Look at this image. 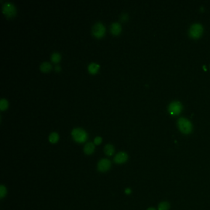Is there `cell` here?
Here are the masks:
<instances>
[{
    "instance_id": "6da1fadb",
    "label": "cell",
    "mask_w": 210,
    "mask_h": 210,
    "mask_svg": "<svg viewBox=\"0 0 210 210\" xmlns=\"http://www.w3.org/2000/svg\"><path fill=\"white\" fill-rule=\"evenodd\" d=\"M178 126L180 131L184 134H189L192 131V124L187 118H180L178 121Z\"/></svg>"
},
{
    "instance_id": "7a4b0ae2",
    "label": "cell",
    "mask_w": 210,
    "mask_h": 210,
    "mask_svg": "<svg viewBox=\"0 0 210 210\" xmlns=\"http://www.w3.org/2000/svg\"><path fill=\"white\" fill-rule=\"evenodd\" d=\"M72 135L74 141L78 143L85 142L88 138V134L86 132L81 128H75L72 131Z\"/></svg>"
},
{
    "instance_id": "3957f363",
    "label": "cell",
    "mask_w": 210,
    "mask_h": 210,
    "mask_svg": "<svg viewBox=\"0 0 210 210\" xmlns=\"http://www.w3.org/2000/svg\"><path fill=\"white\" fill-rule=\"evenodd\" d=\"M3 13L8 18H11L16 14V8L15 5L10 2H6L3 5Z\"/></svg>"
},
{
    "instance_id": "277c9868",
    "label": "cell",
    "mask_w": 210,
    "mask_h": 210,
    "mask_svg": "<svg viewBox=\"0 0 210 210\" xmlns=\"http://www.w3.org/2000/svg\"><path fill=\"white\" fill-rule=\"evenodd\" d=\"M203 28L200 24H193L189 30V35L194 39L199 38L203 34Z\"/></svg>"
},
{
    "instance_id": "5b68a950",
    "label": "cell",
    "mask_w": 210,
    "mask_h": 210,
    "mask_svg": "<svg viewBox=\"0 0 210 210\" xmlns=\"http://www.w3.org/2000/svg\"><path fill=\"white\" fill-rule=\"evenodd\" d=\"M105 32H106V27L101 22H97L92 26V33L93 35L97 38L102 37Z\"/></svg>"
},
{
    "instance_id": "8992f818",
    "label": "cell",
    "mask_w": 210,
    "mask_h": 210,
    "mask_svg": "<svg viewBox=\"0 0 210 210\" xmlns=\"http://www.w3.org/2000/svg\"><path fill=\"white\" fill-rule=\"evenodd\" d=\"M182 110V104L178 101H174L171 102L168 107V111L172 115H178Z\"/></svg>"
},
{
    "instance_id": "52a82bcc",
    "label": "cell",
    "mask_w": 210,
    "mask_h": 210,
    "mask_svg": "<svg viewBox=\"0 0 210 210\" xmlns=\"http://www.w3.org/2000/svg\"><path fill=\"white\" fill-rule=\"evenodd\" d=\"M111 167V162L108 159H102L98 164V170L99 171L104 172L110 170Z\"/></svg>"
},
{
    "instance_id": "ba28073f",
    "label": "cell",
    "mask_w": 210,
    "mask_h": 210,
    "mask_svg": "<svg viewBox=\"0 0 210 210\" xmlns=\"http://www.w3.org/2000/svg\"><path fill=\"white\" fill-rule=\"evenodd\" d=\"M128 159V155L126 153L124 152H120L118 154L116 155V156L114 158V161L115 163H117V164H122V163H125L127 161Z\"/></svg>"
},
{
    "instance_id": "9c48e42d",
    "label": "cell",
    "mask_w": 210,
    "mask_h": 210,
    "mask_svg": "<svg viewBox=\"0 0 210 210\" xmlns=\"http://www.w3.org/2000/svg\"><path fill=\"white\" fill-rule=\"evenodd\" d=\"M122 26L118 22H113L110 26V32L114 35H118L122 32Z\"/></svg>"
},
{
    "instance_id": "30bf717a",
    "label": "cell",
    "mask_w": 210,
    "mask_h": 210,
    "mask_svg": "<svg viewBox=\"0 0 210 210\" xmlns=\"http://www.w3.org/2000/svg\"><path fill=\"white\" fill-rule=\"evenodd\" d=\"M94 144L92 142H89L85 145L84 147V152L86 155H91L94 152Z\"/></svg>"
},
{
    "instance_id": "8fae6325",
    "label": "cell",
    "mask_w": 210,
    "mask_h": 210,
    "mask_svg": "<svg viewBox=\"0 0 210 210\" xmlns=\"http://www.w3.org/2000/svg\"><path fill=\"white\" fill-rule=\"evenodd\" d=\"M99 67H100V65L97 63H94V62L91 63L88 67V71L92 74H95L98 72Z\"/></svg>"
},
{
    "instance_id": "7c38bea8",
    "label": "cell",
    "mask_w": 210,
    "mask_h": 210,
    "mask_svg": "<svg viewBox=\"0 0 210 210\" xmlns=\"http://www.w3.org/2000/svg\"><path fill=\"white\" fill-rule=\"evenodd\" d=\"M40 69L43 72H48L52 69V65L48 62H43L41 64Z\"/></svg>"
},
{
    "instance_id": "4fadbf2b",
    "label": "cell",
    "mask_w": 210,
    "mask_h": 210,
    "mask_svg": "<svg viewBox=\"0 0 210 210\" xmlns=\"http://www.w3.org/2000/svg\"><path fill=\"white\" fill-rule=\"evenodd\" d=\"M115 148L112 144H107L104 147V152L108 156H112L114 154Z\"/></svg>"
},
{
    "instance_id": "5bb4252c",
    "label": "cell",
    "mask_w": 210,
    "mask_h": 210,
    "mask_svg": "<svg viewBox=\"0 0 210 210\" xmlns=\"http://www.w3.org/2000/svg\"><path fill=\"white\" fill-rule=\"evenodd\" d=\"M59 139V136L56 132H52L49 136V141L52 144H55L58 142Z\"/></svg>"
},
{
    "instance_id": "9a60e30c",
    "label": "cell",
    "mask_w": 210,
    "mask_h": 210,
    "mask_svg": "<svg viewBox=\"0 0 210 210\" xmlns=\"http://www.w3.org/2000/svg\"><path fill=\"white\" fill-rule=\"evenodd\" d=\"M51 59L54 63H58L61 59V56L59 52H53L51 56Z\"/></svg>"
},
{
    "instance_id": "2e32d148",
    "label": "cell",
    "mask_w": 210,
    "mask_h": 210,
    "mask_svg": "<svg viewBox=\"0 0 210 210\" xmlns=\"http://www.w3.org/2000/svg\"><path fill=\"white\" fill-rule=\"evenodd\" d=\"M170 208V204L168 202H162L159 205L158 209V210H169Z\"/></svg>"
},
{
    "instance_id": "e0dca14e",
    "label": "cell",
    "mask_w": 210,
    "mask_h": 210,
    "mask_svg": "<svg viewBox=\"0 0 210 210\" xmlns=\"http://www.w3.org/2000/svg\"><path fill=\"white\" fill-rule=\"evenodd\" d=\"M9 106L8 101L6 99H2L0 100V110H5L8 109Z\"/></svg>"
},
{
    "instance_id": "ac0fdd59",
    "label": "cell",
    "mask_w": 210,
    "mask_h": 210,
    "mask_svg": "<svg viewBox=\"0 0 210 210\" xmlns=\"http://www.w3.org/2000/svg\"><path fill=\"white\" fill-rule=\"evenodd\" d=\"M7 194V190L6 187L3 185H2L0 186V198H4Z\"/></svg>"
},
{
    "instance_id": "d6986e66",
    "label": "cell",
    "mask_w": 210,
    "mask_h": 210,
    "mask_svg": "<svg viewBox=\"0 0 210 210\" xmlns=\"http://www.w3.org/2000/svg\"><path fill=\"white\" fill-rule=\"evenodd\" d=\"M128 18H129L128 14H126V13H123L120 16V20L122 22H126L128 20Z\"/></svg>"
},
{
    "instance_id": "ffe728a7",
    "label": "cell",
    "mask_w": 210,
    "mask_h": 210,
    "mask_svg": "<svg viewBox=\"0 0 210 210\" xmlns=\"http://www.w3.org/2000/svg\"><path fill=\"white\" fill-rule=\"evenodd\" d=\"M102 137H100V136H97V137L94 139V144H95L96 145H99V144H100L101 142H102Z\"/></svg>"
},
{
    "instance_id": "44dd1931",
    "label": "cell",
    "mask_w": 210,
    "mask_h": 210,
    "mask_svg": "<svg viewBox=\"0 0 210 210\" xmlns=\"http://www.w3.org/2000/svg\"><path fill=\"white\" fill-rule=\"evenodd\" d=\"M55 70H56V72H59V71H61V66L59 65H56L55 66Z\"/></svg>"
},
{
    "instance_id": "7402d4cb",
    "label": "cell",
    "mask_w": 210,
    "mask_h": 210,
    "mask_svg": "<svg viewBox=\"0 0 210 210\" xmlns=\"http://www.w3.org/2000/svg\"><path fill=\"white\" fill-rule=\"evenodd\" d=\"M125 193L127 195H130L131 193V190L130 189H125Z\"/></svg>"
},
{
    "instance_id": "603a6c76",
    "label": "cell",
    "mask_w": 210,
    "mask_h": 210,
    "mask_svg": "<svg viewBox=\"0 0 210 210\" xmlns=\"http://www.w3.org/2000/svg\"><path fill=\"white\" fill-rule=\"evenodd\" d=\"M147 210H156L155 208H153V207H150V208H148Z\"/></svg>"
}]
</instances>
